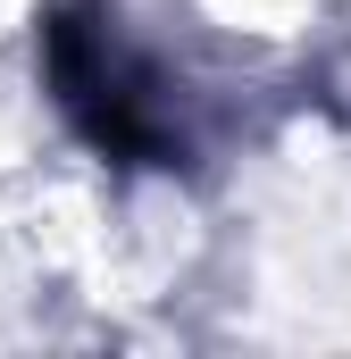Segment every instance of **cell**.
Segmentation results:
<instances>
[{
  "instance_id": "cell-1",
  "label": "cell",
  "mask_w": 351,
  "mask_h": 359,
  "mask_svg": "<svg viewBox=\"0 0 351 359\" xmlns=\"http://www.w3.org/2000/svg\"><path fill=\"white\" fill-rule=\"evenodd\" d=\"M51 84H59L67 117L100 151H117V159H159L168 151V134L151 117V92L134 84V67L117 59V34L92 8H59L51 17Z\"/></svg>"
}]
</instances>
